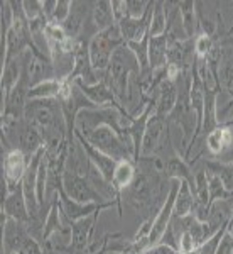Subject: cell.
<instances>
[{
    "label": "cell",
    "mask_w": 233,
    "mask_h": 254,
    "mask_svg": "<svg viewBox=\"0 0 233 254\" xmlns=\"http://www.w3.org/2000/svg\"><path fill=\"white\" fill-rule=\"evenodd\" d=\"M136 180L122 193H125V200L136 208L139 215H142L144 222L154 219L161 210L171 188V183L169 187L166 185L171 180L164 173V163L157 156L140 158L136 163Z\"/></svg>",
    "instance_id": "1"
},
{
    "label": "cell",
    "mask_w": 233,
    "mask_h": 254,
    "mask_svg": "<svg viewBox=\"0 0 233 254\" xmlns=\"http://www.w3.org/2000/svg\"><path fill=\"white\" fill-rule=\"evenodd\" d=\"M122 44H125L122 32L118 29V26H112L107 31H101L98 34L93 36L88 43V51H90V60L95 68V71L100 75V78L103 80L105 73L110 66V61L115 53L117 48H120Z\"/></svg>",
    "instance_id": "2"
},
{
    "label": "cell",
    "mask_w": 233,
    "mask_h": 254,
    "mask_svg": "<svg viewBox=\"0 0 233 254\" xmlns=\"http://www.w3.org/2000/svg\"><path fill=\"white\" fill-rule=\"evenodd\" d=\"M81 136L87 139L95 149L107 154L110 158H113L115 161H134L132 146L127 144L112 127L100 126L87 134H81Z\"/></svg>",
    "instance_id": "3"
},
{
    "label": "cell",
    "mask_w": 233,
    "mask_h": 254,
    "mask_svg": "<svg viewBox=\"0 0 233 254\" xmlns=\"http://www.w3.org/2000/svg\"><path fill=\"white\" fill-rule=\"evenodd\" d=\"M63 190L68 196L81 203H101L108 202L88 180L85 173H76L71 170H64L63 175Z\"/></svg>",
    "instance_id": "4"
},
{
    "label": "cell",
    "mask_w": 233,
    "mask_h": 254,
    "mask_svg": "<svg viewBox=\"0 0 233 254\" xmlns=\"http://www.w3.org/2000/svg\"><path fill=\"white\" fill-rule=\"evenodd\" d=\"M166 139H171L169 132H167V119L157 116V114L154 112L145 127L140 158L155 156V154L162 149V144H164Z\"/></svg>",
    "instance_id": "5"
},
{
    "label": "cell",
    "mask_w": 233,
    "mask_h": 254,
    "mask_svg": "<svg viewBox=\"0 0 233 254\" xmlns=\"http://www.w3.org/2000/svg\"><path fill=\"white\" fill-rule=\"evenodd\" d=\"M29 237L31 234L26 224H20L2 214V254L20 253Z\"/></svg>",
    "instance_id": "6"
},
{
    "label": "cell",
    "mask_w": 233,
    "mask_h": 254,
    "mask_svg": "<svg viewBox=\"0 0 233 254\" xmlns=\"http://www.w3.org/2000/svg\"><path fill=\"white\" fill-rule=\"evenodd\" d=\"M59 202H61V210H63L64 217H66L69 222H76V220L87 219V217L93 215L95 212L100 210V208L107 210V208L113 207V205L118 207V203L115 202V200H108V202L101 203V205H98V203L76 202V200H73L71 196H68L66 193H64L63 188L59 190Z\"/></svg>",
    "instance_id": "7"
},
{
    "label": "cell",
    "mask_w": 233,
    "mask_h": 254,
    "mask_svg": "<svg viewBox=\"0 0 233 254\" xmlns=\"http://www.w3.org/2000/svg\"><path fill=\"white\" fill-rule=\"evenodd\" d=\"M29 166V158L19 149H10L2 153V176L7 180L10 191L20 183L24 173Z\"/></svg>",
    "instance_id": "8"
},
{
    "label": "cell",
    "mask_w": 233,
    "mask_h": 254,
    "mask_svg": "<svg viewBox=\"0 0 233 254\" xmlns=\"http://www.w3.org/2000/svg\"><path fill=\"white\" fill-rule=\"evenodd\" d=\"M88 43L90 41L81 39L80 46H78L75 53V66H73V71H71V75L68 76V80H71V81L81 80L87 85H96L101 78L95 71V68H93V64H92V60H90Z\"/></svg>",
    "instance_id": "9"
},
{
    "label": "cell",
    "mask_w": 233,
    "mask_h": 254,
    "mask_svg": "<svg viewBox=\"0 0 233 254\" xmlns=\"http://www.w3.org/2000/svg\"><path fill=\"white\" fill-rule=\"evenodd\" d=\"M152 9H154V2L150 3L149 10L145 12L144 17H140V19L124 17L120 22H117V26H118V29H120V32H122V38H124L125 44L127 43H137V41L144 39L145 36H149Z\"/></svg>",
    "instance_id": "10"
},
{
    "label": "cell",
    "mask_w": 233,
    "mask_h": 254,
    "mask_svg": "<svg viewBox=\"0 0 233 254\" xmlns=\"http://www.w3.org/2000/svg\"><path fill=\"white\" fill-rule=\"evenodd\" d=\"M75 137H76V141L80 142V146L83 147L85 153H87V156H88L90 161H92V165L95 166L98 171H100L101 176H103L108 183H112L113 173H115V168L118 165V161H115L113 158H110V156H107V154H103V153H100L98 149H95V147L90 144V142L83 136H81L78 130L75 132Z\"/></svg>",
    "instance_id": "11"
},
{
    "label": "cell",
    "mask_w": 233,
    "mask_h": 254,
    "mask_svg": "<svg viewBox=\"0 0 233 254\" xmlns=\"http://www.w3.org/2000/svg\"><path fill=\"white\" fill-rule=\"evenodd\" d=\"M75 83L78 85V88L83 92V95L88 98L90 102L96 105V107H118L124 109L120 104L117 102V97L113 95V92L110 90L105 80H100L96 85H87L81 80H76Z\"/></svg>",
    "instance_id": "12"
},
{
    "label": "cell",
    "mask_w": 233,
    "mask_h": 254,
    "mask_svg": "<svg viewBox=\"0 0 233 254\" xmlns=\"http://www.w3.org/2000/svg\"><path fill=\"white\" fill-rule=\"evenodd\" d=\"M222 92V85L215 83L213 87H210L208 83H204V114H203V127L201 132L204 136L215 130L220 126L218 122V95Z\"/></svg>",
    "instance_id": "13"
},
{
    "label": "cell",
    "mask_w": 233,
    "mask_h": 254,
    "mask_svg": "<svg viewBox=\"0 0 233 254\" xmlns=\"http://www.w3.org/2000/svg\"><path fill=\"white\" fill-rule=\"evenodd\" d=\"M2 214H5L9 219L17 220V222H20V224L27 225L31 222V214H29V208H27L26 196H24V191H22L20 183L2 202Z\"/></svg>",
    "instance_id": "14"
},
{
    "label": "cell",
    "mask_w": 233,
    "mask_h": 254,
    "mask_svg": "<svg viewBox=\"0 0 233 254\" xmlns=\"http://www.w3.org/2000/svg\"><path fill=\"white\" fill-rule=\"evenodd\" d=\"M43 147H44V139H43V134L39 132V129L36 126L29 124V122H24L17 141H15V149L22 151V153L31 159L38 151L43 149Z\"/></svg>",
    "instance_id": "15"
},
{
    "label": "cell",
    "mask_w": 233,
    "mask_h": 254,
    "mask_svg": "<svg viewBox=\"0 0 233 254\" xmlns=\"http://www.w3.org/2000/svg\"><path fill=\"white\" fill-rule=\"evenodd\" d=\"M176 102H178V83L173 80H164L157 88L155 93V114L161 117H169V114L173 112L176 107Z\"/></svg>",
    "instance_id": "16"
},
{
    "label": "cell",
    "mask_w": 233,
    "mask_h": 254,
    "mask_svg": "<svg viewBox=\"0 0 233 254\" xmlns=\"http://www.w3.org/2000/svg\"><path fill=\"white\" fill-rule=\"evenodd\" d=\"M164 173L169 180H179V182H186L191 187L194 193V175L191 171L189 163L186 161L183 156L174 154L173 158H169L164 163Z\"/></svg>",
    "instance_id": "17"
},
{
    "label": "cell",
    "mask_w": 233,
    "mask_h": 254,
    "mask_svg": "<svg viewBox=\"0 0 233 254\" xmlns=\"http://www.w3.org/2000/svg\"><path fill=\"white\" fill-rule=\"evenodd\" d=\"M167 46H169V38L167 34L149 36V64L150 69H162L167 66Z\"/></svg>",
    "instance_id": "18"
},
{
    "label": "cell",
    "mask_w": 233,
    "mask_h": 254,
    "mask_svg": "<svg viewBox=\"0 0 233 254\" xmlns=\"http://www.w3.org/2000/svg\"><path fill=\"white\" fill-rule=\"evenodd\" d=\"M92 22L95 26L96 32L107 31L112 26H115V17H113L112 2L108 0H98L92 5Z\"/></svg>",
    "instance_id": "19"
},
{
    "label": "cell",
    "mask_w": 233,
    "mask_h": 254,
    "mask_svg": "<svg viewBox=\"0 0 233 254\" xmlns=\"http://www.w3.org/2000/svg\"><path fill=\"white\" fill-rule=\"evenodd\" d=\"M179 17H181V26L185 31L187 39H196V32H198V12H196V2H178Z\"/></svg>",
    "instance_id": "20"
},
{
    "label": "cell",
    "mask_w": 233,
    "mask_h": 254,
    "mask_svg": "<svg viewBox=\"0 0 233 254\" xmlns=\"http://www.w3.org/2000/svg\"><path fill=\"white\" fill-rule=\"evenodd\" d=\"M22 71H24L22 56L2 64V80H0V85H2V97L10 93L12 88L19 83L20 78H22Z\"/></svg>",
    "instance_id": "21"
},
{
    "label": "cell",
    "mask_w": 233,
    "mask_h": 254,
    "mask_svg": "<svg viewBox=\"0 0 233 254\" xmlns=\"http://www.w3.org/2000/svg\"><path fill=\"white\" fill-rule=\"evenodd\" d=\"M64 80L52 78V80L41 81V83L31 87L29 93H27V98H29V100H51V98H59Z\"/></svg>",
    "instance_id": "22"
},
{
    "label": "cell",
    "mask_w": 233,
    "mask_h": 254,
    "mask_svg": "<svg viewBox=\"0 0 233 254\" xmlns=\"http://www.w3.org/2000/svg\"><path fill=\"white\" fill-rule=\"evenodd\" d=\"M137 175V168L136 163L134 161H118V165L115 168V173H113V180H112V185L113 188L122 195V191L127 190L132 182L136 180Z\"/></svg>",
    "instance_id": "23"
},
{
    "label": "cell",
    "mask_w": 233,
    "mask_h": 254,
    "mask_svg": "<svg viewBox=\"0 0 233 254\" xmlns=\"http://www.w3.org/2000/svg\"><path fill=\"white\" fill-rule=\"evenodd\" d=\"M196 205V196L191 190V187L186 182L179 183V190L176 195V203H174V215L176 217H187L193 214Z\"/></svg>",
    "instance_id": "24"
},
{
    "label": "cell",
    "mask_w": 233,
    "mask_h": 254,
    "mask_svg": "<svg viewBox=\"0 0 233 254\" xmlns=\"http://www.w3.org/2000/svg\"><path fill=\"white\" fill-rule=\"evenodd\" d=\"M204 170H208V173L218 176L223 182V185L227 187V190L233 193V161H206Z\"/></svg>",
    "instance_id": "25"
},
{
    "label": "cell",
    "mask_w": 233,
    "mask_h": 254,
    "mask_svg": "<svg viewBox=\"0 0 233 254\" xmlns=\"http://www.w3.org/2000/svg\"><path fill=\"white\" fill-rule=\"evenodd\" d=\"M167 17H169V10H166V3L164 2H154L152 17H150V29H149L150 38L166 34Z\"/></svg>",
    "instance_id": "26"
},
{
    "label": "cell",
    "mask_w": 233,
    "mask_h": 254,
    "mask_svg": "<svg viewBox=\"0 0 233 254\" xmlns=\"http://www.w3.org/2000/svg\"><path fill=\"white\" fill-rule=\"evenodd\" d=\"M130 51L136 55V58L140 64V73L142 71H147L150 69V64H149V36H145L142 41H137V43H127Z\"/></svg>",
    "instance_id": "27"
},
{
    "label": "cell",
    "mask_w": 233,
    "mask_h": 254,
    "mask_svg": "<svg viewBox=\"0 0 233 254\" xmlns=\"http://www.w3.org/2000/svg\"><path fill=\"white\" fill-rule=\"evenodd\" d=\"M208 190H210V205L216 202V200H227L233 196L232 191L227 190V187L223 185L222 180L211 173H208Z\"/></svg>",
    "instance_id": "28"
},
{
    "label": "cell",
    "mask_w": 233,
    "mask_h": 254,
    "mask_svg": "<svg viewBox=\"0 0 233 254\" xmlns=\"http://www.w3.org/2000/svg\"><path fill=\"white\" fill-rule=\"evenodd\" d=\"M216 43L218 41H215L213 38H208V36L204 34H199L196 36L194 39V56L199 60H206L208 56L213 53V49L216 48Z\"/></svg>",
    "instance_id": "29"
},
{
    "label": "cell",
    "mask_w": 233,
    "mask_h": 254,
    "mask_svg": "<svg viewBox=\"0 0 233 254\" xmlns=\"http://www.w3.org/2000/svg\"><path fill=\"white\" fill-rule=\"evenodd\" d=\"M150 0H125V17L140 19L150 7Z\"/></svg>",
    "instance_id": "30"
},
{
    "label": "cell",
    "mask_w": 233,
    "mask_h": 254,
    "mask_svg": "<svg viewBox=\"0 0 233 254\" xmlns=\"http://www.w3.org/2000/svg\"><path fill=\"white\" fill-rule=\"evenodd\" d=\"M0 34H2V39H5L7 32L12 29L14 26V10H12V5H10V0H5L2 2V12H0Z\"/></svg>",
    "instance_id": "31"
},
{
    "label": "cell",
    "mask_w": 233,
    "mask_h": 254,
    "mask_svg": "<svg viewBox=\"0 0 233 254\" xmlns=\"http://www.w3.org/2000/svg\"><path fill=\"white\" fill-rule=\"evenodd\" d=\"M22 5H24V14H26L27 20L44 17L43 0H22Z\"/></svg>",
    "instance_id": "32"
},
{
    "label": "cell",
    "mask_w": 233,
    "mask_h": 254,
    "mask_svg": "<svg viewBox=\"0 0 233 254\" xmlns=\"http://www.w3.org/2000/svg\"><path fill=\"white\" fill-rule=\"evenodd\" d=\"M71 5H73V2H69V0H58V5H56V10L49 22H54V24H59L61 26V24L69 17Z\"/></svg>",
    "instance_id": "33"
},
{
    "label": "cell",
    "mask_w": 233,
    "mask_h": 254,
    "mask_svg": "<svg viewBox=\"0 0 233 254\" xmlns=\"http://www.w3.org/2000/svg\"><path fill=\"white\" fill-rule=\"evenodd\" d=\"M196 248V243L193 239V236L189 234V231H183L178 237V251L181 254H189L193 253Z\"/></svg>",
    "instance_id": "34"
},
{
    "label": "cell",
    "mask_w": 233,
    "mask_h": 254,
    "mask_svg": "<svg viewBox=\"0 0 233 254\" xmlns=\"http://www.w3.org/2000/svg\"><path fill=\"white\" fill-rule=\"evenodd\" d=\"M142 254H181L178 251V249L171 248V246L167 244H157V246H152V248H149L147 251H144Z\"/></svg>",
    "instance_id": "35"
},
{
    "label": "cell",
    "mask_w": 233,
    "mask_h": 254,
    "mask_svg": "<svg viewBox=\"0 0 233 254\" xmlns=\"http://www.w3.org/2000/svg\"><path fill=\"white\" fill-rule=\"evenodd\" d=\"M112 10H113L115 22H120V20L127 15L125 14V2H124V0H113V2H112Z\"/></svg>",
    "instance_id": "36"
},
{
    "label": "cell",
    "mask_w": 233,
    "mask_h": 254,
    "mask_svg": "<svg viewBox=\"0 0 233 254\" xmlns=\"http://www.w3.org/2000/svg\"><path fill=\"white\" fill-rule=\"evenodd\" d=\"M56 5H58V0H43V14L47 20H51L52 14L56 10Z\"/></svg>",
    "instance_id": "37"
},
{
    "label": "cell",
    "mask_w": 233,
    "mask_h": 254,
    "mask_svg": "<svg viewBox=\"0 0 233 254\" xmlns=\"http://www.w3.org/2000/svg\"><path fill=\"white\" fill-rule=\"evenodd\" d=\"M233 225V215H232V219H230V224H228V227H232Z\"/></svg>",
    "instance_id": "38"
},
{
    "label": "cell",
    "mask_w": 233,
    "mask_h": 254,
    "mask_svg": "<svg viewBox=\"0 0 233 254\" xmlns=\"http://www.w3.org/2000/svg\"><path fill=\"white\" fill-rule=\"evenodd\" d=\"M15 254H19V253H15Z\"/></svg>",
    "instance_id": "39"
}]
</instances>
